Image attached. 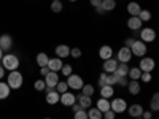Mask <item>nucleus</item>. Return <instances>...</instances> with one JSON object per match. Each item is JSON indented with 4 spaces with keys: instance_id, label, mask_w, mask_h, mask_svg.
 <instances>
[{
    "instance_id": "f257e3e1",
    "label": "nucleus",
    "mask_w": 159,
    "mask_h": 119,
    "mask_svg": "<svg viewBox=\"0 0 159 119\" xmlns=\"http://www.w3.org/2000/svg\"><path fill=\"white\" fill-rule=\"evenodd\" d=\"M2 65H3V68L5 70H10V72H15V70H18V67H19V59H18V56H15V54H5L3 57H2Z\"/></svg>"
},
{
    "instance_id": "f03ea898",
    "label": "nucleus",
    "mask_w": 159,
    "mask_h": 119,
    "mask_svg": "<svg viewBox=\"0 0 159 119\" xmlns=\"http://www.w3.org/2000/svg\"><path fill=\"white\" fill-rule=\"evenodd\" d=\"M22 83H24V78H22V73L21 72H18V70H15V72H10V75H8V79H7V84L10 86V89H19L21 86H22Z\"/></svg>"
},
{
    "instance_id": "7ed1b4c3",
    "label": "nucleus",
    "mask_w": 159,
    "mask_h": 119,
    "mask_svg": "<svg viewBox=\"0 0 159 119\" xmlns=\"http://www.w3.org/2000/svg\"><path fill=\"white\" fill-rule=\"evenodd\" d=\"M147 51H148L147 43H143L142 40H135L130 46V52H132V56H135V57H145L147 56Z\"/></svg>"
},
{
    "instance_id": "20e7f679",
    "label": "nucleus",
    "mask_w": 159,
    "mask_h": 119,
    "mask_svg": "<svg viewBox=\"0 0 159 119\" xmlns=\"http://www.w3.org/2000/svg\"><path fill=\"white\" fill-rule=\"evenodd\" d=\"M67 86H69V89H73V90H81V87H83V84H84V81H83V78L80 76V75H75V73H72V75H69L67 76Z\"/></svg>"
},
{
    "instance_id": "39448f33",
    "label": "nucleus",
    "mask_w": 159,
    "mask_h": 119,
    "mask_svg": "<svg viewBox=\"0 0 159 119\" xmlns=\"http://www.w3.org/2000/svg\"><path fill=\"white\" fill-rule=\"evenodd\" d=\"M110 110L115 111L116 114L124 113V111L127 110V102H126V99H121V97L113 99V100L110 102Z\"/></svg>"
},
{
    "instance_id": "423d86ee",
    "label": "nucleus",
    "mask_w": 159,
    "mask_h": 119,
    "mask_svg": "<svg viewBox=\"0 0 159 119\" xmlns=\"http://www.w3.org/2000/svg\"><path fill=\"white\" fill-rule=\"evenodd\" d=\"M156 67V62L153 57H140V64L139 68L142 70V73H151Z\"/></svg>"
},
{
    "instance_id": "0eeeda50",
    "label": "nucleus",
    "mask_w": 159,
    "mask_h": 119,
    "mask_svg": "<svg viewBox=\"0 0 159 119\" xmlns=\"http://www.w3.org/2000/svg\"><path fill=\"white\" fill-rule=\"evenodd\" d=\"M140 40L143 43H151L156 40V30L151 29V27H142L140 29Z\"/></svg>"
},
{
    "instance_id": "6e6552de",
    "label": "nucleus",
    "mask_w": 159,
    "mask_h": 119,
    "mask_svg": "<svg viewBox=\"0 0 159 119\" xmlns=\"http://www.w3.org/2000/svg\"><path fill=\"white\" fill-rule=\"evenodd\" d=\"M132 59V52H130V48H126L123 46L121 49H119L116 52V60L118 62H121V64H129Z\"/></svg>"
},
{
    "instance_id": "1a4fd4ad",
    "label": "nucleus",
    "mask_w": 159,
    "mask_h": 119,
    "mask_svg": "<svg viewBox=\"0 0 159 119\" xmlns=\"http://www.w3.org/2000/svg\"><path fill=\"white\" fill-rule=\"evenodd\" d=\"M59 102L64 105V107H72V105L76 102V95L73 94V92H64V94H61V99Z\"/></svg>"
},
{
    "instance_id": "9d476101",
    "label": "nucleus",
    "mask_w": 159,
    "mask_h": 119,
    "mask_svg": "<svg viewBox=\"0 0 159 119\" xmlns=\"http://www.w3.org/2000/svg\"><path fill=\"white\" fill-rule=\"evenodd\" d=\"M45 84H46V87H56V84L59 83V75H57V72H49L46 76H45Z\"/></svg>"
},
{
    "instance_id": "9b49d317",
    "label": "nucleus",
    "mask_w": 159,
    "mask_h": 119,
    "mask_svg": "<svg viewBox=\"0 0 159 119\" xmlns=\"http://www.w3.org/2000/svg\"><path fill=\"white\" fill-rule=\"evenodd\" d=\"M11 46H13V38H11V35H8V33L0 35V48H2V51H3V52H5V51H10Z\"/></svg>"
},
{
    "instance_id": "f8f14e48",
    "label": "nucleus",
    "mask_w": 159,
    "mask_h": 119,
    "mask_svg": "<svg viewBox=\"0 0 159 119\" xmlns=\"http://www.w3.org/2000/svg\"><path fill=\"white\" fill-rule=\"evenodd\" d=\"M126 111L129 113L130 117H142V113L145 110H143V107H142L140 103H134V105H130V107H127Z\"/></svg>"
},
{
    "instance_id": "ddd939ff",
    "label": "nucleus",
    "mask_w": 159,
    "mask_h": 119,
    "mask_svg": "<svg viewBox=\"0 0 159 119\" xmlns=\"http://www.w3.org/2000/svg\"><path fill=\"white\" fill-rule=\"evenodd\" d=\"M99 57L102 60H107V59H111L113 57V48L108 46V45H103L99 48Z\"/></svg>"
},
{
    "instance_id": "4468645a",
    "label": "nucleus",
    "mask_w": 159,
    "mask_h": 119,
    "mask_svg": "<svg viewBox=\"0 0 159 119\" xmlns=\"http://www.w3.org/2000/svg\"><path fill=\"white\" fill-rule=\"evenodd\" d=\"M62 65H64L62 59H59V57H52V59L48 60V65H46V67L49 68V72H61Z\"/></svg>"
},
{
    "instance_id": "2eb2a0df",
    "label": "nucleus",
    "mask_w": 159,
    "mask_h": 119,
    "mask_svg": "<svg viewBox=\"0 0 159 119\" xmlns=\"http://www.w3.org/2000/svg\"><path fill=\"white\" fill-rule=\"evenodd\" d=\"M116 67H118V60L113 59V57H111V59H107V60H103V65H102V68H103L105 73H115Z\"/></svg>"
},
{
    "instance_id": "dca6fc26",
    "label": "nucleus",
    "mask_w": 159,
    "mask_h": 119,
    "mask_svg": "<svg viewBox=\"0 0 159 119\" xmlns=\"http://www.w3.org/2000/svg\"><path fill=\"white\" fill-rule=\"evenodd\" d=\"M142 25H143V22L139 19V16H130V18L127 19V27H129L130 30H134V32L140 30Z\"/></svg>"
},
{
    "instance_id": "f3484780",
    "label": "nucleus",
    "mask_w": 159,
    "mask_h": 119,
    "mask_svg": "<svg viewBox=\"0 0 159 119\" xmlns=\"http://www.w3.org/2000/svg\"><path fill=\"white\" fill-rule=\"evenodd\" d=\"M59 99H61V94H59L56 89L46 92V103L48 105H57L59 103Z\"/></svg>"
},
{
    "instance_id": "a211bd4d",
    "label": "nucleus",
    "mask_w": 159,
    "mask_h": 119,
    "mask_svg": "<svg viewBox=\"0 0 159 119\" xmlns=\"http://www.w3.org/2000/svg\"><path fill=\"white\" fill-rule=\"evenodd\" d=\"M54 51H56V57H59V59H65L70 56V46H67V45H59V46H56Z\"/></svg>"
},
{
    "instance_id": "6ab92c4d",
    "label": "nucleus",
    "mask_w": 159,
    "mask_h": 119,
    "mask_svg": "<svg viewBox=\"0 0 159 119\" xmlns=\"http://www.w3.org/2000/svg\"><path fill=\"white\" fill-rule=\"evenodd\" d=\"M127 90L130 92L132 95H137V94H140L142 86H140V83L137 81V79H130V81L127 83Z\"/></svg>"
},
{
    "instance_id": "aec40b11",
    "label": "nucleus",
    "mask_w": 159,
    "mask_h": 119,
    "mask_svg": "<svg viewBox=\"0 0 159 119\" xmlns=\"http://www.w3.org/2000/svg\"><path fill=\"white\" fill-rule=\"evenodd\" d=\"M76 102L81 105V108H83V110H88V108L92 107V99L88 97V95H83V94H80V95L76 97Z\"/></svg>"
},
{
    "instance_id": "412c9836",
    "label": "nucleus",
    "mask_w": 159,
    "mask_h": 119,
    "mask_svg": "<svg viewBox=\"0 0 159 119\" xmlns=\"http://www.w3.org/2000/svg\"><path fill=\"white\" fill-rule=\"evenodd\" d=\"M96 108L100 111V113H105V111H108L110 110V99H99L97 100V105H96Z\"/></svg>"
},
{
    "instance_id": "4be33fe9",
    "label": "nucleus",
    "mask_w": 159,
    "mask_h": 119,
    "mask_svg": "<svg viewBox=\"0 0 159 119\" xmlns=\"http://www.w3.org/2000/svg\"><path fill=\"white\" fill-rule=\"evenodd\" d=\"M113 95H115L113 86H102L100 87V97L102 99H111Z\"/></svg>"
},
{
    "instance_id": "5701e85b",
    "label": "nucleus",
    "mask_w": 159,
    "mask_h": 119,
    "mask_svg": "<svg viewBox=\"0 0 159 119\" xmlns=\"http://www.w3.org/2000/svg\"><path fill=\"white\" fill-rule=\"evenodd\" d=\"M142 11V7L137 3V2H130L127 5V13L130 16H139V13Z\"/></svg>"
},
{
    "instance_id": "b1692460",
    "label": "nucleus",
    "mask_w": 159,
    "mask_h": 119,
    "mask_svg": "<svg viewBox=\"0 0 159 119\" xmlns=\"http://www.w3.org/2000/svg\"><path fill=\"white\" fill-rule=\"evenodd\" d=\"M48 60H49V57H48L46 52H38V54H37V59H35V62H37L38 67H46V65H48Z\"/></svg>"
},
{
    "instance_id": "393cba45",
    "label": "nucleus",
    "mask_w": 159,
    "mask_h": 119,
    "mask_svg": "<svg viewBox=\"0 0 159 119\" xmlns=\"http://www.w3.org/2000/svg\"><path fill=\"white\" fill-rule=\"evenodd\" d=\"M129 68H130V67H129L127 64H121V62H118V67H116L115 73H116L118 76H127Z\"/></svg>"
},
{
    "instance_id": "a878e982",
    "label": "nucleus",
    "mask_w": 159,
    "mask_h": 119,
    "mask_svg": "<svg viewBox=\"0 0 159 119\" xmlns=\"http://www.w3.org/2000/svg\"><path fill=\"white\" fill-rule=\"evenodd\" d=\"M100 7L103 8V11H105V13L113 11V10L116 8V0H102Z\"/></svg>"
},
{
    "instance_id": "bb28decb",
    "label": "nucleus",
    "mask_w": 159,
    "mask_h": 119,
    "mask_svg": "<svg viewBox=\"0 0 159 119\" xmlns=\"http://www.w3.org/2000/svg\"><path fill=\"white\" fill-rule=\"evenodd\" d=\"M10 86L7 84V83H3V81H0V100H5V99H8V95H10Z\"/></svg>"
},
{
    "instance_id": "cd10ccee",
    "label": "nucleus",
    "mask_w": 159,
    "mask_h": 119,
    "mask_svg": "<svg viewBox=\"0 0 159 119\" xmlns=\"http://www.w3.org/2000/svg\"><path fill=\"white\" fill-rule=\"evenodd\" d=\"M86 113H88V119H102V113H100L96 107H94V108H92V107L88 108Z\"/></svg>"
},
{
    "instance_id": "c85d7f7f",
    "label": "nucleus",
    "mask_w": 159,
    "mask_h": 119,
    "mask_svg": "<svg viewBox=\"0 0 159 119\" xmlns=\"http://www.w3.org/2000/svg\"><path fill=\"white\" fill-rule=\"evenodd\" d=\"M94 92H96V89H94L92 84H83V87H81V94L83 95L92 97V95H94Z\"/></svg>"
},
{
    "instance_id": "c756f323",
    "label": "nucleus",
    "mask_w": 159,
    "mask_h": 119,
    "mask_svg": "<svg viewBox=\"0 0 159 119\" xmlns=\"http://www.w3.org/2000/svg\"><path fill=\"white\" fill-rule=\"evenodd\" d=\"M140 75H142V70L139 68V67H132V68H129V73H127V76L130 78V79H140Z\"/></svg>"
},
{
    "instance_id": "7c9ffc66",
    "label": "nucleus",
    "mask_w": 159,
    "mask_h": 119,
    "mask_svg": "<svg viewBox=\"0 0 159 119\" xmlns=\"http://www.w3.org/2000/svg\"><path fill=\"white\" fill-rule=\"evenodd\" d=\"M150 110L151 111H159V94L157 92L153 94V99H151V103H150Z\"/></svg>"
},
{
    "instance_id": "2f4dec72",
    "label": "nucleus",
    "mask_w": 159,
    "mask_h": 119,
    "mask_svg": "<svg viewBox=\"0 0 159 119\" xmlns=\"http://www.w3.org/2000/svg\"><path fill=\"white\" fill-rule=\"evenodd\" d=\"M139 19H140L142 22H148V21L151 19V11H150V10H142V11L139 13Z\"/></svg>"
},
{
    "instance_id": "473e14b6",
    "label": "nucleus",
    "mask_w": 159,
    "mask_h": 119,
    "mask_svg": "<svg viewBox=\"0 0 159 119\" xmlns=\"http://www.w3.org/2000/svg\"><path fill=\"white\" fill-rule=\"evenodd\" d=\"M118 79H119V76H118L116 73H108V76H107V84H108V86H116V84H118Z\"/></svg>"
},
{
    "instance_id": "72a5a7b5",
    "label": "nucleus",
    "mask_w": 159,
    "mask_h": 119,
    "mask_svg": "<svg viewBox=\"0 0 159 119\" xmlns=\"http://www.w3.org/2000/svg\"><path fill=\"white\" fill-rule=\"evenodd\" d=\"M61 73H62L64 76H69V75L73 73V67H72L70 64H64V65H62V68H61Z\"/></svg>"
},
{
    "instance_id": "f704fd0d",
    "label": "nucleus",
    "mask_w": 159,
    "mask_h": 119,
    "mask_svg": "<svg viewBox=\"0 0 159 119\" xmlns=\"http://www.w3.org/2000/svg\"><path fill=\"white\" fill-rule=\"evenodd\" d=\"M59 94H64V92H67L69 90V86H67V83L65 81H59L57 84H56V87H54Z\"/></svg>"
},
{
    "instance_id": "c9c22d12",
    "label": "nucleus",
    "mask_w": 159,
    "mask_h": 119,
    "mask_svg": "<svg viewBox=\"0 0 159 119\" xmlns=\"http://www.w3.org/2000/svg\"><path fill=\"white\" fill-rule=\"evenodd\" d=\"M62 10H64L62 2H51V11L52 13H61Z\"/></svg>"
},
{
    "instance_id": "e433bc0d",
    "label": "nucleus",
    "mask_w": 159,
    "mask_h": 119,
    "mask_svg": "<svg viewBox=\"0 0 159 119\" xmlns=\"http://www.w3.org/2000/svg\"><path fill=\"white\" fill-rule=\"evenodd\" d=\"M34 87H35V90H45L46 89V84H45L43 79H37V81L34 83Z\"/></svg>"
},
{
    "instance_id": "4c0bfd02",
    "label": "nucleus",
    "mask_w": 159,
    "mask_h": 119,
    "mask_svg": "<svg viewBox=\"0 0 159 119\" xmlns=\"http://www.w3.org/2000/svg\"><path fill=\"white\" fill-rule=\"evenodd\" d=\"M107 76H108V73H105V72L99 75V86H100V87H102V86H108V84H107Z\"/></svg>"
},
{
    "instance_id": "58836bf2",
    "label": "nucleus",
    "mask_w": 159,
    "mask_h": 119,
    "mask_svg": "<svg viewBox=\"0 0 159 119\" xmlns=\"http://www.w3.org/2000/svg\"><path fill=\"white\" fill-rule=\"evenodd\" d=\"M70 56L73 59H80L81 57V49L80 48H70Z\"/></svg>"
},
{
    "instance_id": "ea45409f",
    "label": "nucleus",
    "mask_w": 159,
    "mask_h": 119,
    "mask_svg": "<svg viewBox=\"0 0 159 119\" xmlns=\"http://www.w3.org/2000/svg\"><path fill=\"white\" fill-rule=\"evenodd\" d=\"M73 119H88V113H86V110H81V111L73 113Z\"/></svg>"
},
{
    "instance_id": "a19ab883",
    "label": "nucleus",
    "mask_w": 159,
    "mask_h": 119,
    "mask_svg": "<svg viewBox=\"0 0 159 119\" xmlns=\"http://www.w3.org/2000/svg\"><path fill=\"white\" fill-rule=\"evenodd\" d=\"M115 117H116V113H115V111H111V110L102 113V119H115Z\"/></svg>"
},
{
    "instance_id": "79ce46f5",
    "label": "nucleus",
    "mask_w": 159,
    "mask_h": 119,
    "mask_svg": "<svg viewBox=\"0 0 159 119\" xmlns=\"http://www.w3.org/2000/svg\"><path fill=\"white\" fill-rule=\"evenodd\" d=\"M127 83H129L127 76H119V79H118V86H121V87H127Z\"/></svg>"
},
{
    "instance_id": "37998d69",
    "label": "nucleus",
    "mask_w": 159,
    "mask_h": 119,
    "mask_svg": "<svg viewBox=\"0 0 159 119\" xmlns=\"http://www.w3.org/2000/svg\"><path fill=\"white\" fill-rule=\"evenodd\" d=\"M140 79H142L143 83H151L153 76H151V73H142V75H140Z\"/></svg>"
},
{
    "instance_id": "c03bdc74",
    "label": "nucleus",
    "mask_w": 159,
    "mask_h": 119,
    "mask_svg": "<svg viewBox=\"0 0 159 119\" xmlns=\"http://www.w3.org/2000/svg\"><path fill=\"white\" fill-rule=\"evenodd\" d=\"M135 42V38L134 37H129V38H126V42H124V46L126 48H130L132 46V43H134Z\"/></svg>"
},
{
    "instance_id": "a18cd8bd",
    "label": "nucleus",
    "mask_w": 159,
    "mask_h": 119,
    "mask_svg": "<svg viewBox=\"0 0 159 119\" xmlns=\"http://www.w3.org/2000/svg\"><path fill=\"white\" fill-rule=\"evenodd\" d=\"M72 110H73V113H76V111H81L83 108H81V105H80L78 102H75V103L72 105Z\"/></svg>"
},
{
    "instance_id": "49530a36",
    "label": "nucleus",
    "mask_w": 159,
    "mask_h": 119,
    "mask_svg": "<svg viewBox=\"0 0 159 119\" xmlns=\"http://www.w3.org/2000/svg\"><path fill=\"white\" fill-rule=\"evenodd\" d=\"M142 117H143V119H151V117H153V113H151V111H143V113H142Z\"/></svg>"
},
{
    "instance_id": "de8ad7c7",
    "label": "nucleus",
    "mask_w": 159,
    "mask_h": 119,
    "mask_svg": "<svg viewBox=\"0 0 159 119\" xmlns=\"http://www.w3.org/2000/svg\"><path fill=\"white\" fill-rule=\"evenodd\" d=\"M48 73H49V68H48V67H40V75L46 76Z\"/></svg>"
},
{
    "instance_id": "09e8293b",
    "label": "nucleus",
    "mask_w": 159,
    "mask_h": 119,
    "mask_svg": "<svg viewBox=\"0 0 159 119\" xmlns=\"http://www.w3.org/2000/svg\"><path fill=\"white\" fill-rule=\"evenodd\" d=\"M100 3H102V0H91V5L94 7V8H97V7H100Z\"/></svg>"
},
{
    "instance_id": "8fccbe9b",
    "label": "nucleus",
    "mask_w": 159,
    "mask_h": 119,
    "mask_svg": "<svg viewBox=\"0 0 159 119\" xmlns=\"http://www.w3.org/2000/svg\"><path fill=\"white\" fill-rule=\"evenodd\" d=\"M3 75H5V68H3V65L0 64V79L3 78Z\"/></svg>"
},
{
    "instance_id": "3c124183",
    "label": "nucleus",
    "mask_w": 159,
    "mask_h": 119,
    "mask_svg": "<svg viewBox=\"0 0 159 119\" xmlns=\"http://www.w3.org/2000/svg\"><path fill=\"white\" fill-rule=\"evenodd\" d=\"M96 11H97V13H99V15H103V13H105V11H103V8H102V7H97V8H96Z\"/></svg>"
},
{
    "instance_id": "603ef678",
    "label": "nucleus",
    "mask_w": 159,
    "mask_h": 119,
    "mask_svg": "<svg viewBox=\"0 0 159 119\" xmlns=\"http://www.w3.org/2000/svg\"><path fill=\"white\" fill-rule=\"evenodd\" d=\"M2 57H3V51H2V48H0V60H2Z\"/></svg>"
},
{
    "instance_id": "864d4df0",
    "label": "nucleus",
    "mask_w": 159,
    "mask_h": 119,
    "mask_svg": "<svg viewBox=\"0 0 159 119\" xmlns=\"http://www.w3.org/2000/svg\"><path fill=\"white\" fill-rule=\"evenodd\" d=\"M51 2H62V0H51Z\"/></svg>"
},
{
    "instance_id": "5fc2aeb1",
    "label": "nucleus",
    "mask_w": 159,
    "mask_h": 119,
    "mask_svg": "<svg viewBox=\"0 0 159 119\" xmlns=\"http://www.w3.org/2000/svg\"><path fill=\"white\" fill-rule=\"evenodd\" d=\"M134 119H143V117H134Z\"/></svg>"
},
{
    "instance_id": "6e6d98bb",
    "label": "nucleus",
    "mask_w": 159,
    "mask_h": 119,
    "mask_svg": "<svg viewBox=\"0 0 159 119\" xmlns=\"http://www.w3.org/2000/svg\"><path fill=\"white\" fill-rule=\"evenodd\" d=\"M70 2H78V0H70Z\"/></svg>"
},
{
    "instance_id": "4d7b16f0",
    "label": "nucleus",
    "mask_w": 159,
    "mask_h": 119,
    "mask_svg": "<svg viewBox=\"0 0 159 119\" xmlns=\"http://www.w3.org/2000/svg\"><path fill=\"white\" fill-rule=\"evenodd\" d=\"M45 119H51V117H45Z\"/></svg>"
}]
</instances>
